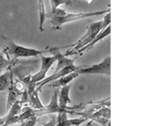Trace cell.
<instances>
[{
	"label": "cell",
	"instance_id": "obj_1",
	"mask_svg": "<svg viewBox=\"0 0 158 126\" xmlns=\"http://www.w3.org/2000/svg\"><path fill=\"white\" fill-rule=\"evenodd\" d=\"M110 11V9L91 12H68L63 9H58L53 13L47 15L49 22L54 30H60L64 25L74 22L88 18L105 15Z\"/></svg>",
	"mask_w": 158,
	"mask_h": 126
},
{
	"label": "cell",
	"instance_id": "obj_2",
	"mask_svg": "<svg viewBox=\"0 0 158 126\" xmlns=\"http://www.w3.org/2000/svg\"><path fill=\"white\" fill-rule=\"evenodd\" d=\"M4 39L6 43L3 48V52L7 55L8 59L11 57L13 58V61L19 59L36 58L47 53H50L52 50L51 48L39 49L27 47L17 44L8 39L4 38Z\"/></svg>",
	"mask_w": 158,
	"mask_h": 126
},
{
	"label": "cell",
	"instance_id": "obj_3",
	"mask_svg": "<svg viewBox=\"0 0 158 126\" xmlns=\"http://www.w3.org/2000/svg\"><path fill=\"white\" fill-rule=\"evenodd\" d=\"M61 47H52V55L45 56L42 55L40 56V65L39 70L31 76L25 78V82L28 83L36 84L44 80L51 68L56 62L59 57V52Z\"/></svg>",
	"mask_w": 158,
	"mask_h": 126
},
{
	"label": "cell",
	"instance_id": "obj_4",
	"mask_svg": "<svg viewBox=\"0 0 158 126\" xmlns=\"http://www.w3.org/2000/svg\"><path fill=\"white\" fill-rule=\"evenodd\" d=\"M105 29L103 28L102 20L91 24L87 27L85 33L77 41L71 46L72 48L64 54L68 56L76 55L78 51L89 44L102 30Z\"/></svg>",
	"mask_w": 158,
	"mask_h": 126
},
{
	"label": "cell",
	"instance_id": "obj_5",
	"mask_svg": "<svg viewBox=\"0 0 158 126\" xmlns=\"http://www.w3.org/2000/svg\"><path fill=\"white\" fill-rule=\"evenodd\" d=\"M76 72L79 75H102L110 77L111 56H107L100 62L91 66H79Z\"/></svg>",
	"mask_w": 158,
	"mask_h": 126
},
{
	"label": "cell",
	"instance_id": "obj_6",
	"mask_svg": "<svg viewBox=\"0 0 158 126\" xmlns=\"http://www.w3.org/2000/svg\"><path fill=\"white\" fill-rule=\"evenodd\" d=\"M58 91H54L49 103L46 105L44 106L42 109L35 110L36 116L40 117L42 115L48 114H58L63 112L68 113V114H74V111L63 109L60 106L58 100Z\"/></svg>",
	"mask_w": 158,
	"mask_h": 126
},
{
	"label": "cell",
	"instance_id": "obj_7",
	"mask_svg": "<svg viewBox=\"0 0 158 126\" xmlns=\"http://www.w3.org/2000/svg\"><path fill=\"white\" fill-rule=\"evenodd\" d=\"M79 66H76L75 64L65 67L58 71H54L52 75L47 76L44 80L41 81L36 84V90L39 92L41 91L42 88L46 85L49 84L51 83L56 81L57 79L65 76L66 75L75 72L77 70Z\"/></svg>",
	"mask_w": 158,
	"mask_h": 126
},
{
	"label": "cell",
	"instance_id": "obj_8",
	"mask_svg": "<svg viewBox=\"0 0 158 126\" xmlns=\"http://www.w3.org/2000/svg\"><path fill=\"white\" fill-rule=\"evenodd\" d=\"M111 110L109 107H104L93 113L88 120H90L87 126L94 122L101 126H105L110 121Z\"/></svg>",
	"mask_w": 158,
	"mask_h": 126
},
{
	"label": "cell",
	"instance_id": "obj_9",
	"mask_svg": "<svg viewBox=\"0 0 158 126\" xmlns=\"http://www.w3.org/2000/svg\"><path fill=\"white\" fill-rule=\"evenodd\" d=\"M68 114V113L65 112L58 114L55 126H80L87 120V119L83 117L69 119Z\"/></svg>",
	"mask_w": 158,
	"mask_h": 126
},
{
	"label": "cell",
	"instance_id": "obj_10",
	"mask_svg": "<svg viewBox=\"0 0 158 126\" xmlns=\"http://www.w3.org/2000/svg\"><path fill=\"white\" fill-rule=\"evenodd\" d=\"M71 86V84H69L67 86L61 87L60 94L58 96V100L59 104L62 108L72 111V107L69 106V104L71 102L70 98Z\"/></svg>",
	"mask_w": 158,
	"mask_h": 126
},
{
	"label": "cell",
	"instance_id": "obj_11",
	"mask_svg": "<svg viewBox=\"0 0 158 126\" xmlns=\"http://www.w3.org/2000/svg\"><path fill=\"white\" fill-rule=\"evenodd\" d=\"M79 76V74L76 72H72L69 74L66 75L65 76H63L56 81L49 83V86L53 88H57L59 87H64L69 84H71L73 80L77 78Z\"/></svg>",
	"mask_w": 158,
	"mask_h": 126
},
{
	"label": "cell",
	"instance_id": "obj_12",
	"mask_svg": "<svg viewBox=\"0 0 158 126\" xmlns=\"http://www.w3.org/2000/svg\"><path fill=\"white\" fill-rule=\"evenodd\" d=\"M111 33V25L108 26L107 28L105 29V30H102L97 36L96 38L88 45L85 47H84L79 50L77 53L76 55L80 54L84 52L85 51L88 49H90L92 47H93L96 44H98L100 41H102L103 39H106V37H108Z\"/></svg>",
	"mask_w": 158,
	"mask_h": 126
},
{
	"label": "cell",
	"instance_id": "obj_13",
	"mask_svg": "<svg viewBox=\"0 0 158 126\" xmlns=\"http://www.w3.org/2000/svg\"><path fill=\"white\" fill-rule=\"evenodd\" d=\"M12 75L10 70L0 75V92L8 89L12 82Z\"/></svg>",
	"mask_w": 158,
	"mask_h": 126
},
{
	"label": "cell",
	"instance_id": "obj_14",
	"mask_svg": "<svg viewBox=\"0 0 158 126\" xmlns=\"http://www.w3.org/2000/svg\"><path fill=\"white\" fill-rule=\"evenodd\" d=\"M51 7V13L60 8L61 6L66 5L69 6L72 4L71 0H49Z\"/></svg>",
	"mask_w": 158,
	"mask_h": 126
},
{
	"label": "cell",
	"instance_id": "obj_15",
	"mask_svg": "<svg viewBox=\"0 0 158 126\" xmlns=\"http://www.w3.org/2000/svg\"><path fill=\"white\" fill-rule=\"evenodd\" d=\"M12 64V61L5 57L3 54L0 55V75L9 70Z\"/></svg>",
	"mask_w": 158,
	"mask_h": 126
},
{
	"label": "cell",
	"instance_id": "obj_16",
	"mask_svg": "<svg viewBox=\"0 0 158 126\" xmlns=\"http://www.w3.org/2000/svg\"><path fill=\"white\" fill-rule=\"evenodd\" d=\"M38 117L37 116L30 117L20 122V125L19 126H34L37 123Z\"/></svg>",
	"mask_w": 158,
	"mask_h": 126
},
{
	"label": "cell",
	"instance_id": "obj_17",
	"mask_svg": "<svg viewBox=\"0 0 158 126\" xmlns=\"http://www.w3.org/2000/svg\"><path fill=\"white\" fill-rule=\"evenodd\" d=\"M56 123V119L55 117H52L50 120L43 124L42 126H55Z\"/></svg>",
	"mask_w": 158,
	"mask_h": 126
},
{
	"label": "cell",
	"instance_id": "obj_18",
	"mask_svg": "<svg viewBox=\"0 0 158 126\" xmlns=\"http://www.w3.org/2000/svg\"><path fill=\"white\" fill-rule=\"evenodd\" d=\"M6 120V116L0 117V126H2L5 124Z\"/></svg>",
	"mask_w": 158,
	"mask_h": 126
},
{
	"label": "cell",
	"instance_id": "obj_19",
	"mask_svg": "<svg viewBox=\"0 0 158 126\" xmlns=\"http://www.w3.org/2000/svg\"><path fill=\"white\" fill-rule=\"evenodd\" d=\"M81 1L87 3H90L92 2V0H81Z\"/></svg>",
	"mask_w": 158,
	"mask_h": 126
},
{
	"label": "cell",
	"instance_id": "obj_20",
	"mask_svg": "<svg viewBox=\"0 0 158 126\" xmlns=\"http://www.w3.org/2000/svg\"><path fill=\"white\" fill-rule=\"evenodd\" d=\"M105 126H111V122H110V121L108 123V124H107V125Z\"/></svg>",
	"mask_w": 158,
	"mask_h": 126
},
{
	"label": "cell",
	"instance_id": "obj_21",
	"mask_svg": "<svg viewBox=\"0 0 158 126\" xmlns=\"http://www.w3.org/2000/svg\"><path fill=\"white\" fill-rule=\"evenodd\" d=\"M9 126V125H3V126Z\"/></svg>",
	"mask_w": 158,
	"mask_h": 126
}]
</instances>
